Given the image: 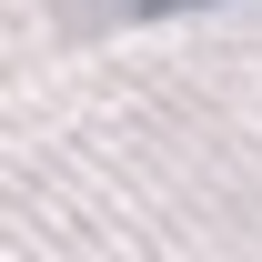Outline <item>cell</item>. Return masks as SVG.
Listing matches in <instances>:
<instances>
[{
  "mask_svg": "<svg viewBox=\"0 0 262 262\" xmlns=\"http://www.w3.org/2000/svg\"><path fill=\"white\" fill-rule=\"evenodd\" d=\"M131 10H202V0H131Z\"/></svg>",
  "mask_w": 262,
  "mask_h": 262,
  "instance_id": "cell-1",
  "label": "cell"
}]
</instances>
